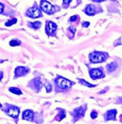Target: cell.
I'll use <instances>...</instances> for the list:
<instances>
[{
	"label": "cell",
	"instance_id": "obj_10",
	"mask_svg": "<svg viewBox=\"0 0 122 124\" xmlns=\"http://www.w3.org/2000/svg\"><path fill=\"white\" fill-rule=\"evenodd\" d=\"M116 110H111L106 112L105 115V118L106 121L109 120H115L116 119Z\"/></svg>",
	"mask_w": 122,
	"mask_h": 124
},
{
	"label": "cell",
	"instance_id": "obj_3",
	"mask_svg": "<svg viewBox=\"0 0 122 124\" xmlns=\"http://www.w3.org/2000/svg\"><path fill=\"white\" fill-rule=\"evenodd\" d=\"M57 84L62 89H68L72 86V82L64 78L59 77L56 80Z\"/></svg>",
	"mask_w": 122,
	"mask_h": 124
},
{
	"label": "cell",
	"instance_id": "obj_23",
	"mask_svg": "<svg viewBox=\"0 0 122 124\" xmlns=\"http://www.w3.org/2000/svg\"><path fill=\"white\" fill-rule=\"evenodd\" d=\"M89 26V22H84L82 24V26L83 27H88Z\"/></svg>",
	"mask_w": 122,
	"mask_h": 124
},
{
	"label": "cell",
	"instance_id": "obj_17",
	"mask_svg": "<svg viewBox=\"0 0 122 124\" xmlns=\"http://www.w3.org/2000/svg\"><path fill=\"white\" fill-rule=\"evenodd\" d=\"M79 82H80L83 86H89V87L94 86V85H92V84H89V83L86 82L85 80H83V79H80V80H79Z\"/></svg>",
	"mask_w": 122,
	"mask_h": 124
},
{
	"label": "cell",
	"instance_id": "obj_15",
	"mask_svg": "<svg viewBox=\"0 0 122 124\" xmlns=\"http://www.w3.org/2000/svg\"><path fill=\"white\" fill-rule=\"evenodd\" d=\"M29 25H30L31 27H32V28H34V29H39V28L41 26V23L39 22H31V23L29 24Z\"/></svg>",
	"mask_w": 122,
	"mask_h": 124
},
{
	"label": "cell",
	"instance_id": "obj_18",
	"mask_svg": "<svg viewBox=\"0 0 122 124\" xmlns=\"http://www.w3.org/2000/svg\"><path fill=\"white\" fill-rule=\"evenodd\" d=\"M16 22H17L16 19H12V20H9V21H7V22H6L5 25H6V26H12V25L14 24L15 23H16Z\"/></svg>",
	"mask_w": 122,
	"mask_h": 124
},
{
	"label": "cell",
	"instance_id": "obj_11",
	"mask_svg": "<svg viewBox=\"0 0 122 124\" xmlns=\"http://www.w3.org/2000/svg\"><path fill=\"white\" fill-rule=\"evenodd\" d=\"M85 13L89 16H93L95 14V7L94 6L89 4L88 5L85 9Z\"/></svg>",
	"mask_w": 122,
	"mask_h": 124
},
{
	"label": "cell",
	"instance_id": "obj_2",
	"mask_svg": "<svg viewBox=\"0 0 122 124\" xmlns=\"http://www.w3.org/2000/svg\"><path fill=\"white\" fill-rule=\"evenodd\" d=\"M40 7L44 12H46L48 14H51L54 12L55 9H54V6L46 0H41V1Z\"/></svg>",
	"mask_w": 122,
	"mask_h": 124
},
{
	"label": "cell",
	"instance_id": "obj_22",
	"mask_svg": "<svg viewBox=\"0 0 122 124\" xmlns=\"http://www.w3.org/2000/svg\"><path fill=\"white\" fill-rule=\"evenodd\" d=\"M4 6L0 3V13H1L3 11H4Z\"/></svg>",
	"mask_w": 122,
	"mask_h": 124
},
{
	"label": "cell",
	"instance_id": "obj_8",
	"mask_svg": "<svg viewBox=\"0 0 122 124\" xmlns=\"http://www.w3.org/2000/svg\"><path fill=\"white\" fill-rule=\"evenodd\" d=\"M34 118V112L31 110H26L23 113L22 115V118L24 120H26V121H32Z\"/></svg>",
	"mask_w": 122,
	"mask_h": 124
},
{
	"label": "cell",
	"instance_id": "obj_1",
	"mask_svg": "<svg viewBox=\"0 0 122 124\" xmlns=\"http://www.w3.org/2000/svg\"><path fill=\"white\" fill-rule=\"evenodd\" d=\"M106 59L105 54L99 51H94L89 54V60L92 63H101L105 62Z\"/></svg>",
	"mask_w": 122,
	"mask_h": 124
},
{
	"label": "cell",
	"instance_id": "obj_14",
	"mask_svg": "<svg viewBox=\"0 0 122 124\" xmlns=\"http://www.w3.org/2000/svg\"><path fill=\"white\" fill-rule=\"evenodd\" d=\"M9 91L13 93H14V94H17V95H21L22 93V92L19 89V88H14V87H12V88H9Z\"/></svg>",
	"mask_w": 122,
	"mask_h": 124
},
{
	"label": "cell",
	"instance_id": "obj_5",
	"mask_svg": "<svg viewBox=\"0 0 122 124\" xmlns=\"http://www.w3.org/2000/svg\"><path fill=\"white\" fill-rule=\"evenodd\" d=\"M7 113L12 118H17L19 114V110L18 108L11 106L8 107L7 110Z\"/></svg>",
	"mask_w": 122,
	"mask_h": 124
},
{
	"label": "cell",
	"instance_id": "obj_27",
	"mask_svg": "<svg viewBox=\"0 0 122 124\" xmlns=\"http://www.w3.org/2000/svg\"><path fill=\"white\" fill-rule=\"evenodd\" d=\"M92 1H95V2H101V1H104V0H92Z\"/></svg>",
	"mask_w": 122,
	"mask_h": 124
},
{
	"label": "cell",
	"instance_id": "obj_16",
	"mask_svg": "<svg viewBox=\"0 0 122 124\" xmlns=\"http://www.w3.org/2000/svg\"><path fill=\"white\" fill-rule=\"evenodd\" d=\"M21 44V41L18 39H13L10 42H9V44L12 46H19Z\"/></svg>",
	"mask_w": 122,
	"mask_h": 124
},
{
	"label": "cell",
	"instance_id": "obj_13",
	"mask_svg": "<svg viewBox=\"0 0 122 124\" xmlns=\"http://www.w3.org/2000/svg\"><path fill=\"white\" fill-rule=\"evenodd\" d=\"M116 68H117V63L116 62L111 63L109 64H108L107 66H106L108 72H112V71H115Z\"/></svg>",
	"mask_w": 122,
	"mask_h": 124
},
{
	"label": "cell",
	"instance_id": "obj_7",
	"mask_svg": "<svg viewBox=\"0 0 122 124\" xmlns=\"http://www.w3.org/2000/svg\"><path fill=\"white\" fill-rule=\"evenodd\" d=\"M90 75H91V77L93 78V79H97V78H102L104 76L102 71L100 70V69H92L90 71Z\"/></svg>",
	"mask_w": 122,
	"mask_h": 124
},
{
	"label": "cell",
	"instance_id": "obj_9",
	"mask_svg": "<svg viewBox=\"0 0 122 124\" xmlns=\"http://www.w3.org/2000/svg\"><path fill=\"white\" fill-rule=\"evenodd\" d=\"M28 71H29V70L26 68L19 66V67L16 68L15 70V74H16L15 77H19V76H23V75L26 74Z\"/></svg>",
	"mask_w": 122,
	"mask_h": 124
},
{
	"label": "cell",
	"instance_id": "obj_6",
	"mask_svg": "<svg viewBox=\"0 0 122 124\" xmlns=\"http://www.w3.org/2000/svg\"><path fill=\"white\" fill-rule=\"evenodd\" d=\"M57 26L56 24H54V22H48L47 24V26H46V31L47 33L51 35L57 29Z\"/></svg>",
	"mask_w": 122,
	"mask_h": 124
},
{
	"label": "cell",
	"instance_id": "obj_20",
	"mask_svg": "<svg viewBox=\"0 0 122 124\" xmlns=\"http://www.w3.org/2000/svg\"><path fill=\"white\" fill-rule=\"evenodd\" d=\"M46 88H47V92H51V89H52V86L50 84H48V85L46 86Z\"/></svg>",
	"mask_w": 122,
	"mask_h": 124
},
{
	"label": "cell",
	"instance_id": "obj_12",
	"mask_svg": "<svg viewBox=\"0 0 122 124\" xmlns=\"http://www.w3.org/2000/svg\"><path fill=\"white\" fill-rule=\"evenodd\" d=\"M84 111L83 110L82 107H80L79 108H76L74 111H73V117L75 118H77L79 117H81L84 116Z\"/></svg>",
	"mask_w": 122,
	"mask_h": 124
},
{
	"label": "cell",
	"instance_id": "obj_25",
	"mask_svg": "<svg viewBox=\"0 0 122 124\" xmlns=\"http://www.w3.org/2000/svg\"><path fill=\"white\" fill-rule=\"evenodd\" d=\"M70 30H72L73 33H75V31H76V29H75V28H74V27H73V26L70 28Z\"/></svg>",
	"mask_w": 122,
	"mask_h": 124
},
{
	"label": "cell",
	"instance_id": "obj_4",
	"mask_svg": "<svg viewBox=\"0 0 122 124\" xmlns=\"http://www.w3.org/2000/svg\"><path fill=\"white\" fill-rule=\"evenodd\" d=\"M26 14L31 18H38L41 16V13L40 9L35 7L29 9Z\"/></svg>",
	"mask_w": 122,
	"mask_h": 124
},
{
	"label": "cell",
	"instance_id": "obj_19",
	"mask_svg": "<svg viewBox=\"0 0 122 124\" xmlns=\"http://www.w3.org/2000/svg\"><path fill=\"white\" fill-rule=\"evenodd\" d=\"M98 114L97 112L95 111H94L91 112V118H96L97 117Z\"/></svg>",
	"mask_w": 122,
	"mask_h": 124
},
{
	"label": "cell",
	"instance_id": "obj_21",
	"mask_svg": "<svg viewBox=\"0 0 122 124\" xmlns=\"http://www.w3.org/2000/svg\"><path fill=\"white\" fill-rule=\"evenodd\" d=\"M71 1H72V0H64V7H65V5H66V6H68L69 4Z\"/></svg>",
	"mask_w": 122,
	"mask_h": 124
},
{
	"label": "cell",
	"instance_id": "obj_28",
	"mask_svg": "<svg viewBox=\"0 0 122 124\" xmlns=\"http://www.w3.org/2000/svg\"><path fill=\"white\" fill-rule=\"evenodd\" d=\"M0 108H1V103H0Z\"/></svg>",
	"mask_w": 122,
	"mask_h": 124
},
{
	"label": "cell",
	"instance_id": "obj_24",
	"mask_svg": "<svg viewBox=\"0 0 122 124\" xmlns=\"http://www.w3.org/2000/svg\"><path fill=\"white\" fill-rule=\"evenodd\" d=\"M76 19H77L76 16H72V17H71L70 20H71V22H73V21L76 20Z\"/></svg>",
	"mask_w": 122,
	"mask_h": 124
},
{
	"label": "cell",
	"instance_id": "obj_26",
	"mask_svg": "<svg viewBox=\"0 0 122 124\" xmlns=\"http://www.w3.org/2000/svg\"><path fill=\"white\" fill-rule=\"evenodd\" d=\"M2 78H3V73L1 71H0V81L1 80Z\"/></svg>",
	"mask_w": 122,
	"mask_h": 124
},
{
	"label": "cell",
	"instance_id": "obj_29",
	"mask_svg": "<svg viewBox=\"0 0 122 124\" xmlns=\"http://www.w3.org/2000/svg\"><path fill=\"white\" fill-rule=\"evenodd\" d=\"M77 1H78V2H79V1H80V0H77Z\"/></svg>",
	"mask_w": 122,
	"mask_h": 124
}]
</instances>
